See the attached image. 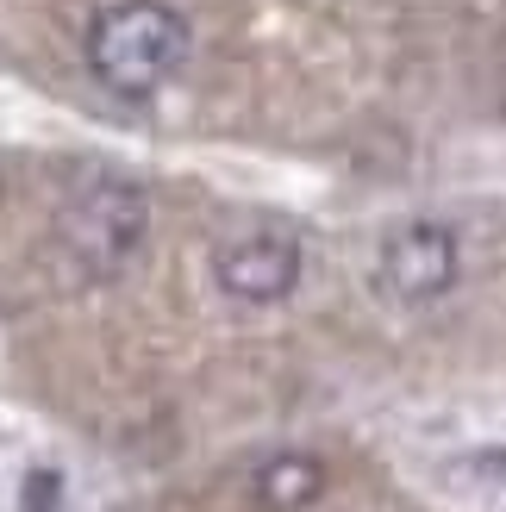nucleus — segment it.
Masks as SVG:
<instances>
[{
  "label": "nucleus",
  "mask_w": 506,
  "mask_h": 512,
  "mask_svg": "<svg viewBox=\"0 0 506 512\" xmlns=\"http://www.w3.org/2000/svg\"><path fill=\"white\" fill-rule=\"evenodd\" d=\"M188 57V19L169 0H113L88 19V69L119 100H150Z\"/></svg>",
  "instance_id": "nucleus-1"
},
{
  "label": "nucleus",
  "mask_w": 506,
  "mask_h": 512,
  "mask_svg": "<svg viewBox=\"0 0 506 512\" xmlns=\"http://www.w3.org/2000/svg\"><path fill=\"white\" fill-rule=\"evenodd\" d=\"M150 232V200L132 175H88L57 213V244L88 281H113Z\"/></svg>",
  "instance_id": "nucleus-2"
},
{
  "label": "nucleus",
  "mask_w": 506,
  "mask_h": 512,
  "mask_svg": "<svg viewBox=\"0 0 506 512\" xmlns=\"http://www.w3.org/2000/svg\"><path fill=\"white\" fill-rule=\"evenodd\" d=\"M457 269H463V250L457 232L438 219H413L382 244V288L400 306H432L457 288Z\"/></svg>",
  "instance_id": "nucleus-3"
},
{
  "label": "nucleus",
  "mask_w": 506,
  "mask_h": 512,
  "mask_svg": "<svg viewBox=\"0 0 506 512\" xmlns=\"http://www.w3.org/2000/svg\"><path fill=\"white\" fill-rule=\"evenodd\" d=\"M219 288L244 306H275L300 288V244L288 232H244L213 250Z\"/></svg>",
  "instance_id": "nucleus-4"
},
{
  "label": "nucleus",
  "mask_w": 506,
  "mask_h": 512,
  "mask_svg": "<svg viewBox=\"0 0 506 512\" xmlns=\"http://www.w3.org/2000/svg\"><path fill=\"white\" fill-rule=\"evenodd\" d=\"M319 494H325V463L307 450H282L257 469V500L269 512H307Z\"/></svg>",
  "instance_id": "nucleus-5"
},
{
  "label": "nucleus",
  "mask_w": 506,
  "mask_h": 512,
  "mask_svg": "<svg viewBox=\"0 0 506 512\" xmlns=\"http://www.w3.org/2000/svg\"><path fill=\"white\" fill-rule=\"evenodd\" d=\"M19 512H63V475L57 469H32L19 488Z\"/></svg>",
  "instance_id": "nucleus-6"
},
{
  "label": "nucleus",
  "mask_w": 506,
  "mask_h": 512,
  "mask_svg": "<svg viewBox=\"0 0 506 512\" xmlns=\"http://www.w3.org/2000/svg\"><path fill=\"white\" fill-rule=\"evenodd\" d=\"M469 469H482V475H506V450H482V456H469Z\"/></svg>",
  "instance_id": "nucleus-7"
}]
</instances>
